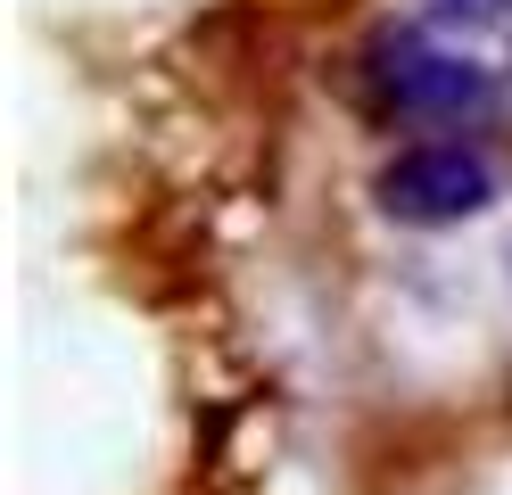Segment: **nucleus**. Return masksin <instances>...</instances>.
I'll list each match as a JSON object with an SVG mask.
<instances>
[{
  "instance_id": "obj_3",
  "label": "nucleus",
  "mask_w": 512,
  "mask_h": 495,
  "mask_svg": "<svg viewBox=\"0 0 512 495\" xmlns=\"http://www.w3.org/2000/svg\"><path fill=\"white\" fill-rule=\"evenodd\" d=\"M446 9H471V17H479V9H496V0H446Z\"/></svg>"
},
{
  "instance_id": "obj_1",
  "label": "nucleus",
  "mask_w": 512,
  "mask_h": 495,
  "mask_svg": "<svg viewBox=\"0 0 512 495\" xmlns=\"http://www.w3.org/2000/svg\"><path fill=\"white\" fill-rule=\"evenodd\" d=\"M380 215H397V223H471V215H488L496 198H504V165L479 149V141H422V149H397L389 165H380Z\"/></svg>"
},
{
  "instance_id": "obj_2",
  "label": "nucleus",
  "mask_w": 512,
  "mask_h": 495,
  "mask_svg": "<svg viewBox=\"0 0 512 495\" xmlns=\"http://www.w3.org/2000/svg\"><path fill=\"white\" fill-rule=\"evenodd\" d=\"M372 83L397 116H422V124H471V116H496V75L463 50H430L422 33H397V42L372 50Z\"/></svg>"
}]
</instances>
